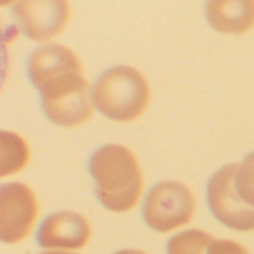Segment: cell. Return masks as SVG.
<instances>
[{"instance_id":"cell-11","label":"cell","mask_w":254,"mask_h":254,"mask_svg":"<svg viewBox=\"0 0 254 254\" xmlns=\"http://www.w3.org/2000/svg\"><path fill=\"white\" fill-rule=\"evenodd\" d=\"M214 238L198 229H190L173 237L167 246L168 254H208Z\"/></svg>"},{"instance_id":"cell-14","label":"cell","mask_w":254,"mask_h":254,"mask_svg":"<svg viewBox=\"0 0 254 254\" xmlns=\"http://www.w3.org/2000/svg\"><path fill=\"white\" fill-rule=\"evenodd\" d=\"M116 254H147V253H144V252H141V250H121V252H118Z\"/></svg>"},{"instance_id":"cell-4","label":"cell","mask_w":254,"mask_h":254,"mask_svg":"<svg viewBox=\"0 0 254 254\" xmlns=\"http://www.w3.org/2000/svg\"><path fill=\"white\" fill-rule=\"evenodd\" d=\"M195 196L179 182H161L149 192L143 217L149 228L165 234L188 225L195 214Z\"/></svg>"},{"instance_id":"cell-16","label":"cell","mask_w":254,"mask_h":254,"mask_svg":"<svg viewBox=\"0 0 254 254\" xmlns=\"http://www.w3.org/2000/svg\"><path fill=\"white\" fill-rule=\"evenodd\" d=\"M10 1H13V0H0V4H1V6H7Z\"/></svg>"},{"instance_id":"cell-2","label":"cell","mask_w":254,"mask_h":254,"mask_svg":"<svg viewBox=\"0 0 254 254\" xmlns=\"http://www.w3.org/2000/svg\"><path fill=\"white\" fill-rule=\"evenodd\" d=\"M34 86L42 95L45 115L55 125L74 128L92 118L89 83L83 77L82 64L54 73Z\"/></svg>"},{"instance_id":"cell-8","label":"cell","mask_w":254,"mask_h":254,"mask_svg":"<svg viewBox=\"0 0 254 254\" xmlns=\"http://www.w3.org/2000/svg\"><path fill=\"white\" fill-rule=\"evenodd\" d=\"M91 235V225L82 214L60 211L45 219L39 229L37 241L43 249L79 250L89 243Z\"/></svg>"},{"instance_id":"cell-12","label":"cell","mask_w":254,"mask_h":254,"mask_svg":"<svg viewBox=\"0 0 254 254\" xmlns=\"http://www.w3.org/2000/svg\"><path fill=\"white\" fill-rule=\"evenodd\" d=\"M235 189L244 202L254 207V152L237 167Z\"/></svg>"},{"instance_id":"cell-6","label":"cell","mask_w":254,"mask_h":254,"mask_svg":"<svg viewBox=\"0 0 254 254\" xmlns=\"http://www.w3.org/2000/svg\"><path fill=\"white\" fill-rule=\"evenodd\" d=\"M39 202L34 192L22 183L4 185L0 190V240L16 244L25 240L37 220Z\"/></svg>"},{"instance_id":"cell-15","label":"cell","mask_w":254,"mask_h":254,"mask_svg":"<svg viewBox=\"0 0 254 254\" xmlns=\"http://www.w3.org/2000/svg\"><path fill=\"white\" fill-rule=\"evenodd\" d=\"M42 254H74V253H67V252H45Z\"/></svg>"},{"instance_id":"cell-9","label":"cell","mask_w":254,"mask_h":254,"mask_svg":"<svg viewBox=\"0 0 254 254\" xmlns=\"http://www.w3.org/2000/svg\"><path fill=\"white\" fill-rule=\"evenodd\" d=\"M205 15L216 31L243 34L254 27V0H207Z\"/></svg>"},{"instance_id":"cell-13","label":"cell","mask_w":254,"mask_h":254,"mask_svg":"<svg viewBox=\"0 0 254 254\" xmlns=\"http://www.w3.org/2000/svg\"><path fill=\"white\" fill-rule=\"evenodd\" d=\"M208 254H250V252L240 243L231 240H214Z\"/></svg>"},{"instance_id":"cell-3","label":"cell","mask_w":254,"mask_h":254,"mask_svg":"<svg viewBox=\"0 0 254 254\" xmlns=\"http://www.w3.org/2000/svg\"><path fill=\"white\" fill-rule=\"evenodd\" d=\"M91 98L94 106L109 119L128 122L146 112L150 101V86L137 68L118 65L100 76Z\"/></svg>"},{"instance_id":"cell-10","label":"cell","mask_w":254,"mask_h":254,"mask_svg":"<svg viewBox=\"0 0 254 254\" xmlns=\"http://www.w3.org/2000/svg\"><path fill=\"white\" fill-rule=\"evenodd\" d=\"M30 158L27 143L16 134L0 132V176L15 174L25 168Z\"/></svg>"},{"instance_id":"cell-5","label":"cell","mask_w":254,"mask_h":254,"mask_svg":"<svg viewBox=\"0 0 254 254\" xmlns=\"http://www.w3.org/2000/svg\"><path fill=\"white\" fill-rule=\"evenodd\" d=\"M237 165L222 167L208 183V205L216 219L225 226L240 231H254V207L243 201L235 189Z\"/></svg>"},{"instance_id":"cell-1","label":"cell","mask_w":254,"mask_h":254,"mask_svg":"<svg viewBox=\"0 0 254 254\" xmlns=\"http://www.w3.org/2000/svg\"><path fill=\"white\" fill-rule=\"evenodd\" d=\"M100 202L113 213H125L137 205L144 180L134 153L122 144L98 149L89 162Z\"/></svg>"},{"instance_id":"cell-7","label":"cell","mask_w":254,"mask_h":254,"mask_svg":"<svg viewBox=\"0 0 254 254\" xmlns=\"http://www.w3.org/2000/svg\"><path fill=\"white\" fill-rule=\"evenodd\" d=\"M13 16L31 40L45 42L60 34L70 19L68 0H18Z\"/></svg>"}]
</instances>
